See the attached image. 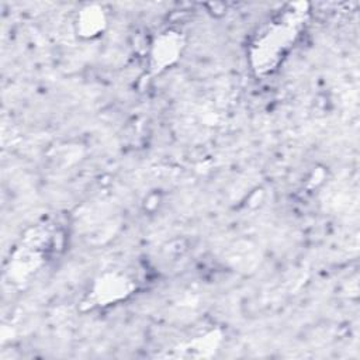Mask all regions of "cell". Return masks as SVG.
<instances>
[{"instance_id":"obj_3","label":"cell","mask_w":360,"mask_h":360,"mask_svg":"<svg viewBox=\"0 0 360 360\" xmlns=\"http://www.w3.org/2000/svg\"><path fill=\"white\" fill-rule=\"evenodd\" d=\"M181 49V39L177 34H165L162 35L156 45L153 46L152 60L155 69H163L167 65L173 63L177 59V55Z\"/></svg>"},{"instance_id":"obj_1","label":"cell","mask_w":360,"mask_h":360,"mask_svg":"<svg viewBox=\"0 0 360 360\" xmlns=\"http://www.w3.org/2000/svg\"><path fill=\"white\" fill-rule=\"evenodd\" d=\"M297 22H300L298 13L288 11L281 20L270 24L266 31L259 35L253 51L255 69L269 72L278 63L297 35Z\"/></svg>"},{"instance_id":"obj_4","label":"cell","mask_w":360,"mask_h":360,"mask_svg":"<svg viewBox=\"0 0 360 360\" xmlns=\"http://www.w3.org/2000/svg\"><path fill=\"white\" fill-rule=\"evenodd\" d=\"M80 31L83 35L93 37L97 35L104 25V15L100 10H86L80 15Z\"/></svg>"},{"instance_id":"obj_2","label":"cell","mask_w":360,"mask_h":360,"mask_svg":"<svg viewBox=\"0 0 360 360\" xmlns=\"http://www.w3.org/2000/svg\"><path fill=\"white\" fill-rule=\"evenodd\" d=\"M134 288L132 280L120 271L104 274L96 284V298L101 304H108L125 298Z\"/></svg>"}]
</instances>
